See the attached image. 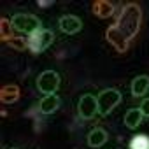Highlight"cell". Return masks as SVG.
Returning a JSON list of instances; mask_svg holds the SVG:
<instances>
[{"label": "cell", "mask_w": 149, "mask_h": 149, "mask_svg": "<svg viewBox=\"0 0 149 149\" xmlns=\"http://www.w3.org/2000/svg\"><path fill=\"white\" fill-rule=\"evenodd\" d=\"M60 105H61V100L56 95H46L39 104V111L42 114H53L60 109Z\"/></svg>", "instance_id": "obj_8"}, {"label": "cell", "mask_w": 149, "mask_h": 149, "mask_svg": "<svg viewBox=\"0 0 149 149\" xmlns=\"http://www.w3.org/2000/svg\"><path fill=\"white\" fill-rule=\"evenodd\" d=\"M139 23H140V11H139V7L137 6H128V7L123 9V14H121L119 21H118V25L111 32H118L123 40H128V39H132L137 33Z\"/></svg>", "instance_id": "obj_1"}, {"label": "cell", "mask_w": 149, "mask_h": 149, "mask_svg": "<svg viewBox=\"0 0 149 149\" xmlns=\"http://www.w3.org/2000/svg\"><path fill=\"white\" fill-rule=\"evenodd\" d=\"M142 118H144V114L140 112V109H139V107H133V109L126 111V114H125V125H126L130 130H135V128L142 123Z\"/></svg>", "instance_id": "obj_11"}, {"label": "cell", "mask_w": 149, "mask_h": 149, "mask_svg": "<svg viewBox=\"0 0 149 149\" xmlns=\"http://www.w3.org/2000/svg\"><path fill=\"white\" fill-rule=\"evenodd\" d=\"M53 40H54V33L51 30L40 28L39 32H35V33H32L28 37V47L33 53H42L53 44Z\"/></svg>", "instance_id": "obj_4"}, {"label": "cell", "mask_w": 149, "mask_h": 149, "mask_svg": "<svg viewBox=\"0 0 149 149\" xmlns=\"http://www.w3.org/2000/svg\"><path fill=\"white\" fill-rule=\"evenodd\" d=\"M130 149H149V139L146 135H137L132 139Z\"/></svg>", "instance_id": "obj_12"}, {"label": "cell", "mask_w": 149, "mask_h": 149, "mask_svg": "<svg viewBox=\"0 0 149 149\" xmlns=\"http://www.w3.org/2000/svg\"><path fill=\"white\" fill-rule=\"evenodd\" d=\"M97 102H98V114L107 116L112 109H116L121 104V93L118 90L107 88V90H104V91L98 93Z\"/></svg>", "instance_id": "obj_3"}, {"label": "cell", "mask_w": 149, "mask_h": 149, "mask_svg": "<svg viewBox=\"0 0 149 149\" xmlns=\"http://www.w3.org/2000/svg\"><path fill=\"white\" fill-rule=\"evenodd\" d=\"M60 86V76L54 70H44L37 77V90L44 95H54Z\"/></svg>", "instance_id": "obj_5"}, {"label": "cell", "mask_w": 149, "mask_h": 149, "mask_svg": "<svg viewBox=\"0 0 149 149\" xmlns=\"http://www.w3.org/2000/svg\"><path fill=\"white\" fill-rule=\"evenodd\" d=\"M139 109H140V112H142L146 118H149V98H144Z\"/></svg>", "instance_id": "obj_13"}, {"label": "cell", "mask_w": 149, "mask_h": 149, "mask_svg": "<svg viewBox=\"0 0 149 149\" xmlns=\"http://www.w3.org/2000/svg\"><path fill=\"white\" fill-rule=\"evenodd\" d=\"M58 26H60V30H61L63 33L74 35V33L81 32V28H83V21H81L77 16H63V18H60Z\"/></svg>", "instance_id": "obj_7"}, {"label": "cell", "mask_w": 149, "mask_h": 149, "mask_svg": "<svg viewBox=\"0 0 149 149\" xmlns=\"http://www.w3.org/2000/svg\"><path fill=\"white\" fill-rule=\"evenodd\" d=\"M149 90V76H137L132 81V95L133 97H142Z\"/></svg>", "instance_id": "obj_9"}, {"label": "cell", "mask_w": 149, "mask_h": 149, "mask_svg": "<svg viewBox=\"0 0 149 149\" xmlns=\"http://www.w3.org/2000/svg\"><path fill=\"white\" fill-rule=\"evenodd\" d=\"M77 112L83 119H93L97 114H98V102H97V97L86 93L81 97L79 104H77Z\"/></svg>", "instance_id": "obj_6"}, {"label": "cell", "mask_w": 149, "mask_h": 149, "mask_svg": "<svg viewBox=\"0 0 149 149\" xmlns=\"http://www.w3.org/2000/svg\"><path fill=\"white\" fill-rule=\"evenodd\" d=\"M107 139H109V135H107V132L104 128H95V130H91L88 133V144H90V147H102L107 142Z\"/></svg>", "instance_id": "obj_10"}, {"label": "cell", "mask_w": 149, "mask_h": 149, "mask_svg": "<svg viewBox=\"0 0 149 149\" xmlns=\"http://www.w3.org/2000/svg\"><path fill=\"white\" fill-rule=\"evenodd\" d=\"M11 25H13L14 30L21 32V33H28V35H32V33H35V32H39V30L42 28L40 19H39L37 16L26 14V13L14 14L13 19H11Z\"/></svg>", "instance_id": "obj_2"}]
</instances>
